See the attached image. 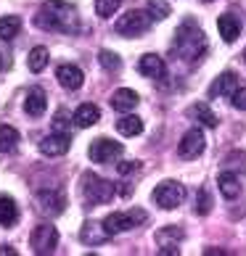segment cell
<instances>
[{"instance_id":"cell-35","label":"cell","mask_w":246,"mask_h":256,"mask_svg":"<svg viewBox=\"0 0 246 256\" xmlns=\"http://www.w3.org/2000/svg\"><path fill=\"white\" fill-rule=\"evenodd\" d=\"M0 254H6V256H16V251L11 248V246H3V248H0Z\"/></svg>"},{"instance_id":"cell-10","label":"cell","mask_w":246,"mask_h":256,"mask_svg":"<svg viewBox=\"0 0 246 256\" xmlns=\"http://www.w3.org/2000/svg\"><path fill=\"white\" fill-rule=\"evenodd\" d=\"M72 146V138L66 135V132H53V135L48 138H43L40 140V150H43V156H64L66 150H69Z\"/></svg>"},{"instance_id":"cell-29","label":"cell","mask_w":246,"mask_h":256,"mask_svg":"<svg viewBox=\"0 0 246 256\" xmlns=\"http://www.w3.org/2000/svg\"><path fill=\"white\" fill-rule=\"evenodd\" d=\"M212 212V196L206 188H198V193H196V214H209Z\"/></svg>"},{"instance_id":"cell-38","label":"cell","mask_w":246,"mask_h":256,"mask_svg":"<svg viewBox=\"0 0 246 256\" xmlns=\"http://www.w3.org/2000/svg\"><path fill=\"white\" fill-rule=\"evenodd\" d=\"M0 66H3V64H0Z\"/></svg>"},{"instance_id":"cell-8","label":"cell","mask_w":246,"mask_h":256,"mask_svg":"<svg viewBox=\"0 0 246 256\" xmlns=\"http://www.w3.org/2000/svg\"><path fill=\"white\" fill-rule=\"evenodd\" d=\"M30 246L35 254H53L56 246H59V230L53 224H37L32 235H30Z\"/></svg>"},{"instance_id":"cell-14","label":"cell","mask_w":246,"mask_h":256,"mask_svg":"<svg viewBox=\"0 0 246 256\" xmlns=\"http://www.w3.org/2000/svg\"><path fill=\"white\" fill-rule=\"evenodd\" d=\"M56 80L61 82V88L66 90H80L82 82H85V74L80 66H72V64H61L59 69H56Z\"/></svg>"},{"instance_id":"cell-22","label":"cell","mask_w":246,"mask_h":256,"mask_svg":"<svg viewBox=\"0 0 246 256\" xmlns=\"http://www.w3.org/2000/svg\"><path fill=\"white\" fill-rule=\"evenodd\" d=\"M98 119H101V111H98V106H93V103H82V106L74 111V124L77 127H93Z\"/></svg>"},{"instance_id":"cell-12","label":"cell","mask_w":246,"mask_h":256,"mask_svg":"<svg viewBox=\"0 0 246 256\" xmlns=\"http://www.w3.org/2000/svg\"><path fill=\"white\" fill-rule=\"evenodd\" d=\"M138 72L143 74V77L148 80H162L167 74V66H164V58L156 53H146L143 58L138 61Z\"/></svg>"},{"instance_id":"cell-34","label":"cell","mask_w":246,"mask_h":256,"mask_svg":"<svg viewBox=\"0 0 246 256\" xmlns=\"http://www.w3.org/2000/svg\"><path fill=\"white\" fill-rule=\"evenodd\" d=\"M117 169H119V174H130V172H135V169H138V161H122Z\"/></svg>"},{"instance_id":"cell-28","label":"cell","mask_w":246,"mask_h":256,"mask_svg":"<svg viewBox=\"0 0 246 256\" xmlns=\"http://www.w3.org/2000/svg\"><path fill=\"white\" fill-rule=\"evenodd\" d=\"M146 11L151 14L154 22H162V18L169 16V3L167 0H146Z\"/></svg>"},{"instance_id":"cell-19","label":"cell","mask_w":246,"mask_h":256,"mask_svg":"<svg viewBox=\"0 0 246 256\" xmlns=\"http://www.w3.org/2000/svg\"><path fill=\"white\" fill-rule=\"evenodd\" d=\"M217 188H220V193L228 198V201H233V198L241 196V177L235 172H222L217 177Z\"/></svg>"},{"instance_id":"cell-17","label":"cell","mask_w":246,"mask_h":256,"mask_svg":"<svg viewBox=\"0 0 246 256\" xmlns=\"http://www.w3.org/2000/svg\"><path fill=\"white\" fill-rule=\"evenodd\" d=\"M217 30H220V37H222L225 42L238 40V34H241V18L233 16V14H222L220 18H217Z\"/></svg>"},{"instance_id":"cell-37","label":"cell","mask_w":246,"mask_h":256,"mask_svg":"<svg viewBox=\"0 0 246 256\" xmlns=\"http://www.w3.org/2000/svg\"><path fill=\"white\" fill-rule=\"evenodd\" d=\"M204 3H212V0H204Z\"/></svg>"},{"instance_id":"cell-5","label":"cell","mask_w":246,"mask_h":256,"mask_svg":"<svg viewBox=\"0 0 246 256\" xmlns=\"http://www.w3.org/2000/svg\"><path fill=\"white\" fill-rule=\"evenodd\" d=\"M151 26V14L148 11H127L125 16L117 18L114 30L125 37H140L143 32H148Z\"/></svg>"},{"instance_id":"cell-25","label":"cell","mask_w":246,"mask_h":256,"mask_svg":"<svg viewBox=\"0 0 246 256\" xmlns=\"http://www.w3.org/2000/svg\"><path fill=\"white\" fill-rule=\"evenodd\" d=\"M19 132L11 127V124H0V154H11V150H16L19 146Z\"/></svg>"},{"instance_id":"cell-13","label":"cell","mask_w":246,"mask_h":256,"mask_svg":"<svg viewBox=\"0 0 246 256\" xmlns=\"http://www.w3.org/2000/svg\"><path fill=\"white\" fill-rule=\"evenodd\" d=\"M111 238V232L106 230V224L103 222H85L82 230H80V240L85 246H101Z\"/></svg>"},{"instance_id":"cell-11","label":"cell","mask_w":246,"mask_h":256,"mask_svg":"<svg viewBox=\"0 0 246 256\" xmlns=\"http://www.w3.org/2000/svg\"><path fill=\"white\" fill-rule=\"evenodd\" d=\"M185 238V232L180 230V227H162V230L156 232V243L162 246V256H167V254H180L177 251V243H180Z\"/></svg>"},{"instance_id":"cell-1","label":"cell","mask_w":246,"mask_h":256,"mask_svg":"<svg viewBox=\"0 0 246 256\" xmlns=\"http://www.w3.org/2000/svg\"><path fill=\"white\" fill-rule=\"evenodd\" d=\"M35 24L40 26V30L64 32V34H77L82 30L77 8L72 3H64V0H45L43 8L37 11Z\"/></svg>"},{"instance_id":"cell-30","label":"cell","mask_w":246,"mask_h":256,"mask_svg":"<svg viewBox=\"0 0 246 256\" xmlns=\"http://www.w3.org/2000/svg\"><path fill=\"white\" fill-rule=\"evenodd\" d=\"M98 58H101V66L106 72H119L122 69V58H119L117 53H111V50H101Z\"/></svg>"},{"instance_id":"cell-6","label":"cell","mask_w":246,"mask_h":256,"mask_svg":"<svg viewBox=\"0 0 246 256\" xmlns=\"http://www.w3.org/2000/svg\"><path fill=\"white\" fill-rule=\"evenodd\" d=\"M122 154H125L122 143L111 138H96L90 143V161H96V164H114Z\"/></svg>"},{"instance_id":"cell-9","label":"cell","mask_w":246,"mask_h":256,"mask_svg":"<svg viewBox=\"0 0 246 256\" xmlns=\"http://www.w3.org/2000/svg\"><path fill=\"white\" fill-rule=\"evenodd\" d=\"M204 148H206V140H204V132L193 127V130H188L183 140H180V146H177V156L185 158V161H193L204 154Z\"/></svg>"},{"instance_id":"cell-33","label":"cell","mask_w":246,"mask_h":256,"mask_svg":"<svg viewBox=\"0 0 246 256\" xmlns=\"http://www.w3.org/2000/svg\"><path fill=\"white\" fill-rule=\"evenodd\" d=\"M233 106L238 111H246V88H238L233 92Z\"/></svg>"},{"instance_id":"cell-26","label":"cell","mask_w":246,"mask_h":256,"mask_svg":"<svg viewBox=\"0 0 246 256\" xmlns=\"http://www.w3.org/2000/svg\"><path fill=\"white\" fill-rule=\"evenodd\" d=\"M22 30V18L19 16H0V37L3 40H14Z\"/></svg>"},{"instance_id":"cell-36","label":"cell","mask_w":246,"mask_h":256,"mask_svg":"<svg viewBox=\"0 0 246 256\" xmlns=\"http://www.w3.org/2000/svg\"><path fill=\"white\" fill-rule=\"evenodd\" d=\"M243 61H246V48H243Z\"/></svg>"},{"instance_id":"cell-23","label":"cell","mask_w":246,"mask_h":256,"mask_svg":"<svg viewBox=\"0 0 246 256\" xmlns=\"http://www.w3.org/2000/svg\"><path fill=\"white\" fill-rule=\"evenodd\" d=\"M117 132H119V135H125V138H135V135L143 132V119L132 116V114H125V116L117 122Z\"/></svg>"},{"instance_id":"cell-24","label":"cell","mask_w":246,"mask_h":256,"mask_svg":"<svg viewBox=\"0 0 246 256\" xmlns=\"http://www.w3.org/2000/svg\"><path fill=\"white\" fill-rule=\"evenodd\" d=\"M188 116L201 122L204 127H217V116H214V111L206 106V103H193V106L188 108Z\"/></svg>"},{"instance_id":"cell-32","label":"cell","mask_w":246,"mask_h":256,"mask_svg":"<svg viewBox=\"0 0 246 256\" xmlns=\"http://www.w3.org/2000/svg\"><path fill=\"white\" fill-rule=\"evenodd\" d=\"M53 130H56V132H66V130H69V114H66L64 108L56 111V116H53Z\"/></svg>"},{"instance_id":"cell-31","label":"cell","mask_w":246,"mask_h":256,"mask_svg":"<svg viewBox=\"0 0 246 256\" xmlns=\"http://www.w3.org/2000/svg\"><path fill=\"white\" fill-rule=\"evenodd\" d=\"M122 6V0H96V14L101 18H109L117 14V8Z\"/></svg>"},{"instance_id":"cell-18","label":"cell","mask_w":246,"mask_h":256,"mask_svg":"<svg viewBox=\"0 0 246 256\" xmlns=\"http://www.w3.org/2000/svg\"><path fill=\"white\" fill-rule=\"evenodd\" d=\"M138 92L135 90H127V88H119L114 96H111V108L114 111H119V114H127V111H132L138 106Z\"/></svg>"},{"instance_id":"cell-21","label":"cell","mask_w":246,"mask_h":256,"mask_svg":"<svg viewBox=\"0 0 246 256\" xmlns=\"http://www.w3.org/2000/svg\"><path fill=\"white\" fill-rule=\"evenodd\" d=\"M19 220V206L11 196H0V227H14Z\"/></svg>"},{"instance_id":"cell-3","label":"cell","mask_w":246,"mask_h":256,"mask_svg":"<svg viewBox=\"0 0 246 256\" xmlns=\"http://www.w3.org/2000/svg\"><path fill=\"white\" fill-rule=\"evenodd\" d=\"M80 185H82L85 201H88L90 206L106 204V201H111V198H114V185L106 182L103 177H98L96 172H85L82 180H80Z\"/></svg>"},{"instance_id":"cell-7","label":"cell","mask_w":246,"mask_h":256,"mask_svg":"<svg viewBox=\"0 0 246 256\" xmlns=\"http://www.w3.org/2000/svg\"><path fill=\"white\" fill-rule=\"evenodd\" d=\"M183 198H185V188L180 182H175V180H167V182L156 185L154 190V204L159 208H177L183 204Z\"/></svg>"},{"instance_id":"cell-16","label":"cell","mask_w":246,"mask_h":256,"mask_svg":"<svg viewBox=\"0 0 246 256\" xmlns=\"http://www.w3.org/2000/svg\"><path fill=\"white\" fill-rule=\"evenodd\" d=\"M64 206H66V196L61 190H45V193H40V208H43V214L59 216V214H64Z\"/></svg>"},{"instance_id":"cell-4","label":"cell","mask_w":246,"mask_h":256,"mask_svg":"<svg viewBox=\"0 0 246 256\" xmlns=\"http://www.w3.org/2000/svg\"><path fill=\"white\" fill-rule=\"evenodd\" d=\"M146 220H148V214L143 208H132V212H111L103 220V224H106V230L111 235H117V232H125V230H132V227L143 224Z\"/></svg>"},{"instance_id":"cell-27","label":"cell","mask_w":246,"mask_h":256,"mask_svg":"<svg viewBox=\"0 0 246 256\" xmlns=\"http://www.w3.org/2000/svg\"><path fill=\"white\" fill-rule=\"evenodd\" d=\"M27 66H30V72L40 74L45 66H48V50H45V48H32L30 58H27Z\"/></svg>"},{"instance_id":"cell-2","label":"cell","mask_w":246,"mask_h":256,"mask_svg":"<svg viewBox=\"0 0 246 256\" xmlns=\"http://www.w3.org/2000/svg\"><path fill=\"white\" fill-rule=\"evenodd\" d=\"M172 53L180 56L183 61H198L206 53V37L193 22H185L177 26L175 40H172Z\"/></svg>"},{"instance_id":"cell-20","label":"cell","mask_w":246,"mask_h":256,"mask_svg":"<svg viewBox=\"0 0 246 256\" xmlns=\"http://www.w3.org/2000/svg\"><path fill=\"white\" fill-rule=\"evenodd\" d=\"M45 108H48L45 92H43L40 88H32L30 92H27V98H24V111L30 114V116H43Z\"/></svg>"},{"instance_id":"cell-15","label":"cell","mask_w":246,"mask_h":256,"mask_svg":"<svg viewBox=\"0 0 246 256\" xmlns=\"http://www.w3.org/2000/svg\"><path fill=\"white\" fill-rule=\"evenodd\" d=\"M238 90V77H235L233 72H225L220 74L212 88H209V98H233V92Z\"/></svg>"}]
</instances>
